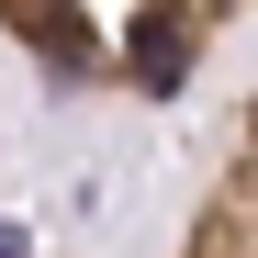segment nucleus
Returning <instances> with one entry per match:
<instances>
[{
  "label": "nucleus",
  "instance_id": "nucleus-2",
  "mask_svg": "<svg viewBox=\"0 0 258 258\" xmlns=\"http://www.w3.org/2000/svg\"><path fill=\"white\" fill-rule=\"evenodd\" d=\"M168 258H258V90L236 101V123L202 157V191L180 213V247Z\"/></svg>",
  "mask_w": 258,
  "mask_h": 258
},
{
  "label": "nucleus",
  "instance_id": "nucleus-1",
  "mask_svg": "<svg viewBox=\"0 0 258 258\" xmlns=\"http://www.w3.org/2000/svg\"><path fill=\"white\" fill-rule=\"evenodd\" d=\"M258 0H0L12 45L56 101H180Z\"/></svg>",
  "mask_w": 258,
  "mask_h": 258
}]
</instances>
